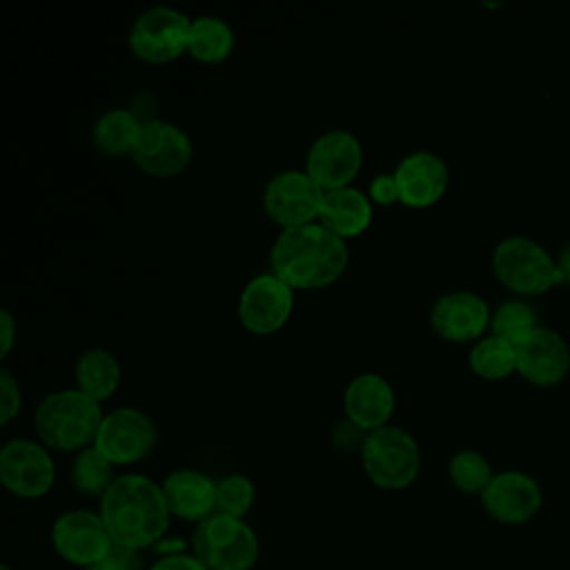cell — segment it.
Segmentation results:
<instances>
[{
	"instance_id": "52a82bcc",
	"label": "cell",
	"mask_w": 570,
	"mask_h": 570,
	"mask_svg": "<svg viewBox=\"0 0 570 570\" xmlns=\"http://www.w3.org/2000/svg\"><path fill=\"white\" fill-rule=\"evenodd\" d=\"M191 18L174 7H149L136 16L127 42L147 65H165L187 53Z\"/></svg>"
},
{
	"instance_id": "603a6c76",
	"label": "cell",
	"mask_w": 570,
	"mask_h": 570,
	"mask_svg": "<svg viewBox=\"0 0 570 570\" xmlns=\"http://www.w3.org/2000/svg\"><path fill=\"white\" fill-rule=\"evenodd\" d=\"M234 49V29L216 16H198L191 20L187 53L203 65L223 62Z\"/></svg>"
},
{
	"instance_id": "8992f818",
	"label": "cell",
	"mask_w": 570,
	"mask_h": 570,
	"mask_svg": "<svg viewBox=\"0 0 570 570\" xmlns=\"http://www.w3.org/2000/svg\"><path fill=\"white\" fill-rule=\"evenodd\" d=\"M194 557L207 570H249L258 559V539L243 519L216 512L198 523Z\"/></svg>"
},
{
	"instance_id": "e0dca14e",
	"label": "cell",
	"mask_w": 570,
	"mask_h": 570,
	"mask_svg": "<svg viewBox=\"0 0 570 570\" xmlns=\"http://www.w3.org/2000/svg\"><path fill=\"white\" fill-rule=\"evenodd\" d=\"M490 318L488 303L479 294L465 289L443 294L430 312L434 334L448 343H476L490 327Z\"/></svg>"
},
{
	"instance_id": "d6986e66",
	"label": "cell",
	"mask_w": 570,
	"mask_h": 570,
	"mask_svg": "<svg viewBox=\"0 0 570 570\" xmlns=\"http://www.w3.org/2000/svg\"><path fill=\"white\" fill-rule=\"evenodd\" d=\"M394 405L396 399L390 381L374 372L354 376L343 394L345 419L365 434L390 425Z\"/></svg>"
},
{
	"instance_id": "5b68a950",
	"label": "cell",
	"mask_w": 570,
	"mask_h": 570,
	"mask_svg": "<svg viewBox=\"0 0 570 570\" xmlns=\"http://www.w3.org/2000/svg\"><path fill=\"white\" fill-rule=\"evenodd\" d=\"M361 461L367 479L381 490H403L414 483L421 468L416 439L396 425L365 434Z\"/></svg>"
},
{
	"instance_id": "ac0fdd59",
	"label": "cell",
	"mask_w": 570,
	"mask_h": 570,
	"mask_svg": "<svg viewBox=\"0 0 570 570\" xmlns=\"http://www.w3.org/2000/svg\"><path fill=\"white\" fill-rule=\"evenodd\" d=\"M394 180L399 187V203L412 209H425L445 196L450 169L439 154L414 151L396 165Z\"/></svg>"
},
{
	"instance_id": "d590c367",
	"label": "cell",
	"mask_w": 570,
	"mask_h": 570,
	"mask_svg": "<svg viewBox=\"0 0 570 570\" xmlns=\"http://www.w3.org/2000/svg\"><path fill=\"white\" fill-rule=\"evenodd\" d=\"M554 258H557V267L561 274V285L570 287V240L561 247V252Z\"/></svg>"
},
{
	"instance_id": "d6a6232c",
	"label": "cell",
	"mask_w": 570,
	"mask_h": 570,
	"mask_svg": "<svg viewBox=\"0 0 570 570\" xmlns=\"http://www.w3.org/2000/svg\"><path fill=\"white\" fill-rule=\"evenodd\" d=\"M149 570H207L194 554H169L156 561Z\"/></svg>"
},
{
	"instance_id": "1f68e13d",
	"label": "cell",
	"mask_w": 570,
	"mask_h": 570,
	"mask_svg": "<svg viewBox=\"0 0 570 570\" xmlns=\"http://www.w3.org/2000/svg\"><path fill=\"white\" fill-rule=\"evenodd\" d=\"M367 198L381 207L399 203V187H396L394 174L374 176V180L370 183V189H367Z\"/></svg>"
},
{
	"instance_id": "ba28073f",
	"label": "cell",
	"mask_w": 570,
	"mask_h": 570,
	"mask_svg": "<svg viewBox=\"0 0 570 570\" xmlns=\"http://www.w3.org/2000/svg\"><path fill=\"white\" fill-rule=\"evenodd\" d=\"M131 160L138 169L156 178L178 176L194 156L189 136L174 122L145 120L131 147Z\"/></svg>"
},
{
	"instance_id": "4fadbf2b",
	"label": "cell",
	"mask_w": 570,
	"mask_h": 570,
	"mask_svg": "<svg viewBox=\"0 0 570 570\" xmlns=\"http://www.w3.org/2000/svg\"><path fill=\"white\" fill-rule=\"evenodd\" d=\"M294 307V289L274 272L254 276L240 292L238 321L258 336L278 332Z\"/></svg>"
},
{
	"instance_id": "9c48e42d",
	"label": "cell",
	"mask_w": 570,
	"mask_h": 570,
	"mask_svg": "<svg viewBox=\"0 0 570 570\" xmlns=\"http://www.w3.org/2000/svg\"><path fill=\"white\" fill-rule=\"evenodd\" d=\"M325 191L303 169H285L276 174L263 194L267 216L283 229L316 223L321 216Z\"/></svg>"
},
{
	"instance_id": "484cf974",
	"label": "cell",
	"mask_w": 570,
	"mask_h": 570,
	"mask_svg": "<svg viewBox=\"0 0 570 570\" xmlns=\"http://www.w3.org/2000/svg\"><path fill=\"white\" fill-rule=\"evenodd\" d=\"M71 483L85 497H105V492L116 481L114 463L96 448L89 445L80 450L71 463Z\"/></svg>"
},
{
	"instance_id": "7402d4cb",
	"label": "cell",
	"mask_w": 570,
	"mask_h": 570,
	"mask_svg": "<svg viewBox=\"0 0 570 570\" xmlns=\"http://www.w3.org/2000/svg\"><path fill=\"white\" fill-rule=\"evenodd\" d=\"M76 385L98 403L109 399L120 385V365L116 356L102 347L85 350L76 361Z\"/></svg>"
},
{
	"instance_id": "d4e9b609",
	"label": "cell",
	"mask_w": 570,
	"mask_h": 570,
	"mask_svg": "<svg viewBox=\"0 0 570 570\" xmlns=\"http://www.w3.org/2000/svg\"><path fill=\"white\" fill-rule=\"evenodd\" d=\"M468 363L479 379L503 381L517 372V347L494 334H488L472 345Z\"/></svg>"
},
{
	"instance_id": "ffe728a7",
	"label": "cell",
	"mask_w": 570,
	"mask_h": 570,
	"mask_svg": "<svg viewBox=\"0 0 570 570\" xmlns=\"http://www.w3.org/2000/svg\"><path fill=\"white\" fill-rule=\"evenodd\" d=\"M163 494L171 517L205 521L216 514V481L198 470H174L163 481Z\"/></svg>"
},
{
	"instance_id": "cb8c5ba5",
	"label": "cell",
	"mask_w": 570,
	"mask_h": 570,
	"mask_svg": "<svg viewBox=\"0 0 570 570\" xmlns=\"http://www.w3.org/2000/svg\"><path fill=\"white\" fill-rule=\"evenodd\" d=\"M140 120L127 109H109L105 111L91 131V140L98 151L107 156H122L131 154L136 136L140 131Z\"/></svg>"
},
{
	"instance_id": "f546056e",
	"label": "cell",
	"mask_w": 570,
	"mask_h": 570,
	"mask_svg": "<svg viewBox=\"0 0 570 570\" xmlns=\"http://www.w3.org/2000/svg\"><path fill=\"white\" fill-rule=\"evenodd\" d=\"M22 405V394L16 376L2 367L0 370V423L7 425L11 419L18 416Z\"/></svg>"
},
{
	"instance_id": "8d00e7d4",
	"label": "cell",
	"mask_w": 570,
	"mask_h": 570,
	"mask_svg": "<svg viewBox=\"0 0 570 570\" xmlns=\"http://www.w3.org/2000/svg\"><path fill=\"white\" fill-rule=\"evenodd\" d=\"M0 570H11V568H9L7 563H2V566H0Z\"/></svg>"
},
{
	"instance_id": "2e32d148",
	"label": "cell",
	"mask_w": 570,
	"mask_h": 570,
	"mask_svg": "<svg viewBox=\"0 0 570 570\" xmlns=\"http://www.w3.org/2000/svg\"><path fill=\"white\" fill-rule=\"evenodd\" d=\"M517 347V374L534 387H554L570 374V345L550 327H537Z\"/></svg>"
},
{
	"instance_id": "7a4b0ae2",
	"label": "cell",
	"mask_w": 570,
	"mask_h": 570,
	"mask_svg": "<svg viewBox=\"0 0 570 570\" xmlns=\"http://www.w3.org/2000/svg\"><path fill=\"white\" fill-rule=\"evenodd\" d=\"M100 517L111 541L136 552L156 543L171 519L163 485L142 474L116 476L100 499Z\"/></svg>"
},
{
	"instance_id": "4dcf8cb0",
	"label": "cell",
	"mask_w": 570,
	"mask_h": 570,
	"mask_svg": "<svg viewBox=\"0 0 570 570\" xmlns=\"http://www.w3.org/2000/svg\"><path fill=\"white\" fill-rule=\"evenodd\" d=\"M87 570H142V563H140L136 550L114 543L111 550L100 561L89 566Z\"/></svg>"
},
{
	"instance_id": "44dd1931",
	"label": "cell",
	"mask_w": 570,
	"mask_h": 570,
	"mask_svg": "<svg viewBox=\"0 0 570 570\" xmlns=\"http://www.w3.org/2000/svg\"><path fill=\"white\" fill-rule=\"evenodd\" d=\"M372 216V200L350 185L343 189L325 191L318 223L338 238L347 240L361 236L370 227Z\"/></svg>"
},
{
	"instance_id": "e575fe53",
	"label": "cell",
	"mask_w": 570,
	"mask_h": 570,
	"mask_svg": "<svg viewBox=\"0 0 570 570\" xmlns=\"http://www.w3.org/2000/svg\"><path fill=\"white\" fill-rule=\"evenodd\" d=\"M13 338H16V321L11 316L9 309H2L0 312V358L4 361L11 352V345H13Z\"/></svg>"
},
{
	"instance_id": "f1b7e54d",
	"label": "cell",
	"mask_w": 570,
	"mask_h": 570,
	"mask_svg": "<svg viewBox=\"0 0 570 570\" xmlns=\"http://www.w3.org/2000/svg\"><path fill=\"white\" fill-rule=\"evenodd\" d=\"M254 483L245 474H227L216 481V512L243 519L254 503Z\"/></svg>"
},
{
	"instance_id": "30bf717a",
	"label": "cell",
	"mask_w": 570,
	"mask_h": 570,
	"mask_svg": "<svg viewBox=\"0 0 570 570\" xmlns=\"http://www.w3.org/2000/svg\"><path fill=\"white\" fill-rule=\"evenodd\" d=\"M363 165V147L352 131L332 129L321 134L307 149L305 171L323 189L350 187Z\"/></svg>"
},
{
	"instance_id": "6da1fadb",
	"label": "cell",
	"mask_w": 570,
	"mask_h": 570,
	"mask_svg": "<svg viewBox=\"0 0 570 570\" xmlns=\"http://www.w3.org/2000/svg\"><path fill=\"white\" fill-rule=\"evenodd\" d=\"M350 252L343 238L318 220L283 229L269 252L272 272L292 289H321L338 281Z\"/></svg>"
},
{
	"instance_id": "3957f363",
	"label": "cell",
	"mask_w": 570,
	"mask_h": 570,
	"mask_svg": "<svg viewBox=\"0 0 570 570\" xmlns=\"http://www.w3.org/2000/svg\"><path fill=\"white\" fill-rule=\"evenodd\" d=\"M105 414L100 403L76 390L47 394L33 414L40 443L58 452H80L94 445Z\"/></svg>"
},
{
	"instance_id": "5bb4252c",
	"label": "cell",
	"mask_w": 570,
	"mask_h": 570,
	"mask_svg": "<svg viewBox=\"0 0 570 570\" xmlns=\"http://www.w3.org/2000/svg\"><path fill=\"white\" fill-rule=\"evenodd\" d=\"M481 505L499 523L523 525L543 508V490L539 481L521 470L497 472L481 494Z\"/></svg>"
},
{
	"instance_id": "4316f807",
	"label": "cell",
	"mask_w": 570,
	"mask_h": 570,
	"mask_svg": "<svg viewBox=\"0 0 570 570\" xmlns=\"http://www.w3.org/2000/svg\"><path fill=\"white\" fill-rule=\"evenodd\" d=\"M539 325L537 309L525 298H508L503 301L490 318V334L519 345L523 338H528Z\"/></svg>"
},
{
	"instance_id": "7c38bea8",
	"label": "cell",
	"mask_w": 570,
	"mask_h": 570,
	"mask_svg": "<svg viewBox=\"0 0 570 570\" xmlns=\"http://www.w3.org/2000/svg\"><path fill=\"white\" fill-rule=\"evenodd\" d=\"M154 421L136 407H116L105 414L94 445L114 463L129 465L142 461L156 445Z\"/></svg>"
},
{
	"instance_id": "836d02e7",
	"label": "cell",
	"mask_w": 570,
	"mask_h": 570,
	"mask_svg": "<svg viewBox=\"0 0 570 570\" xmlns=\"http://www.w3.org/2000/svg\"><path fill=\"white\" fill-rule=\"evenodd\" d=\"M358 434H365V432L358 430L356 425H352V423L345 419V423H341V425L334 428V443H336V448H343V450H354V448L361 450L365 436L358 439Z\"/></svg>"
},
{
	"instance_id": "8fae6325",
	"label": "cell",
	"mask_w": 570,
	"mask_h": 570,
	"mask_svg": "<svg viewBox=\"0 0 570 570\" xmlns=\"http://www.w3.org/2000/svg\"><path fill=\"white\" fill-rule=\"evenodd\" d=\"M0 481L20 499L45 497L56 481L49 450L31 439H11L0 450Z\"/></svg>"
},
{
	"instance_id": "9a60e30c",
	"label": "cell",
	"mask_w": 570,
	"mask_h": 570,
	"mask_svg": "<svg viewBox=\"0 0 570 570\" xmlns=\"http://www.w3.org/2000/svg\"><path fill=\"white\" fill-rule=\"evenodd\" d=\"M51 543L65 561L82 566L85 570L100 561L114 546L100 512L89 510L62 512L53 521Z\"/></svg>"
},
{
	"instance_id": "83f0119b",
	"label": "cell",
	"mask_w": 570,
	"mask_h": 570,
	"mask_svg": "<svg viewBox=\"0 0 570 570\" xmlns=\"http://www.w3.org/2000/svg\"><path fill=\"white\" fill-rule=\"evenodd\" d=\"M497 472H492L490 461L476 452V450H461L450 459L448 465V476L452 481V485L465 494H483V490L490 485L492 476Z\"/></svg>"
},
{
	"instance_id": "277c9868",
	"label": "cell",
	"mask_w": 570,
	"mask_h": 570,
	"mask_svg": "<svg viewBox=\"0 0 570 570\" xmlns=\"http://www.w3.org/2000/svg\"><path fill=\"white\" fill-rule=\"evenodd\" d=\"M497 281L519 298H532L561 285L557 258L534 238L514 234L492 249Z\"/></svg>"
}]
</instances>
